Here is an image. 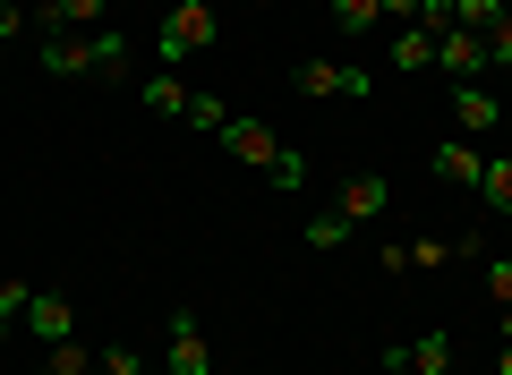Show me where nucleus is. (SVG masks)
Returning a JSON list of instances; mask_svg holds the SVG:
<instances>
[{
    "label": "nucleus",
    "instance_id": "f257e3e1",
    "mask_svg": "<svg viewBox=\"0 0 512 375\" xmlns=\"http://www.w3.org/2000/svg\"><path fill=\"white\" fill-rule=\"evenodd\" d=\"M35 60H43L52 77H128V35H120V26H94V35H69V26H52Z\"/></svg>",
    "mask_w": 512,
    "mask_h": 375
},
{
    "label": "nucleus",
    "instance_id": "f03ea898",
    "mask_svg": "<svg viewBox=\"0 0 512 375\" xmlns=\"http://www.w3.org/2000/svg\"><path fill=\"white\" fill-rule=\"evenodd\" d=\"M214 35H222L214 9H205V0H180V9H163V26H154V60H163V69H180V60L205 52Z\"/></svg>",
    "mask_w": 512,
    "mask_h": 375
},
{
    "label": "nucleus",
    "instance_id": "7ed1b4c3",
    "mask_svg": "<svg viewBox=\"0 0 512 375\" xmlns=\"http://www.w3.org/2000/svg\"><path fill=\"white\" fill-rule=\"evenodd\" d=\"M299 94H308V103H367V94H376V69H359V60H308V69H299Z\"/></svg>",
    "mask_w": 512,
    "mask_h": 375
},
{
    "label": "nucleus",
    "instance_id": "20e7f679",
    "mask_svg": "<svg viewBox=\"0 0 512 375\" xmlns=\"http://www.w3.org/2000/svg\"><path fill=\"white\" fill-rule=\"evenodd\" d=\"M163 375H214V350H205V333H197L188 307L163 324Z\"/></svg>",
    "mask_w": 512,
    "mask_h": 375
},
{
    "label": "nucleus",
    "instance_id": "39448f33",
    "mask_svg": "<svg viewBox=\"0 0 512 375\" xmlns=\"http://www.w3.org/2000/svg\"><path fill=\"white\" fill-rule=\"evenodd\" d=\"M436 69L453 77V86H478V77H487V35H470V26H444V35H436Z\"/></svg>",
    "mask_w": 512,
    "mask_h": 375
},
{
    "label": "nucleus",
    "instance_id": "423d86ee",
    "mask_svg": "<svg viewBox=\"0 0 512 375\" xmlns=\"http://www.w3.org/2000/svg\"><path fill=\"white\" fill-rule=\"evenodd\" d=\"M384 367H410V375H453V333H436V324H427L419 341H393V350H384Z\"/></svg>",
    "mask_w": 512,
    "mask_h": 375
},
{
    "label": "nucleus",
    "instance_id": "0eeeda50",
    "mask_svg": "<svg viewBox=\"0 0 512 375\" xmlns=\"http://www.w3.org/2000/svg\"><path fill=\"white\" fill-rule=\"evenodd\" d=\"M222 145H231L248 171H274V162H282V137H274L265 120H231V128H222Z\"/></svg>",
    "mask_w": 512,
    "mask_h": 375
},
{
    "label": "nucleus",
    "instance_id": "6e6552de",
    "mask_svg": "<svg viewBox=\"0 0 512 375\" xmlns=\"http://www.w3.org/2000/svg\"><path fill=\"white\" fill-rule=\"evenodd\" d=\"M26 333H43V350H52V341L77 333V307L60 299V290H35V299H26Z\"/></svg>",
    "mask_w": 512,
    "mask_h": 375
},
{
    "label": "nucleus",
    "instance_id": "1a4fd4ad",
    "mask_svg": "<svg viewBox=\"0 0 512 375\" xmlns=\"http://www.w3.org/2000/svg\"><path fill=\"white\" fill-rule=\"evenodd\" d=\"M453 265V239H410V248H384V273H444Z\"/></svg>",
    "mask_w": 512,
    "mask_h": 375
},
{
    "label": "nucleus",
    "instance_id": "9d476101",
    "mask_svg": "<svg viewBox=\"0 0 512 375\" xmlns=\"http://www.w3.org/2000/svg\"><path fill=\"white\" fill-rule=\"evenodd\" d=\"M453 120H461V137H478V128H504V103L487 86H453Z\"/></svg>",
    "mask_w": 512,
    "mask_h": 375
},
{
    "label": "nucleus",
    "instance_id": "9b49d317",
    "mask_svg": "<svg viewBox=\"0 0 512 375\" xmlns=\"http://www.w3.org/2000/svg\"><path fill=\"white\" fill-rule=\"evenodd\" d=\"M384 197H393V188H384L376 171H359V179H342V205H333V214H350V222H376V214H384Z\"/></svg>",
    "mask_w": 512,
    "mask_h": 375
},
{
    "label": "nucleus",
    "instance_id": "f8f14e48",
    "mask_svg": "<svg viewBox=\"0 0 512 375\" xmlns=\"http://www.w3.org/2000/svg\"><path fill=\"white\" fill-rule=\"evenodd\" d=\"M188 94H197V86H180V77H171V69L137 77V103H146V111H171V120H188Z\"/></svg>",
    "mask_w": 512,
    "mask_h": 375
},
{
    "label": "nucleus",
    "instance_id": "ddd939ff",
    "mask_svg": "<svg viewBox=\"0 0 512 375\" xmlns=\"http://www.w3.org/2000/svg\"><path fill=\"white\" fill-rule=\"evenodd\" d=\"M478 171H487V154H478L470 137H453V145H436V179H453V188H478Z\"/></svg>",
    "mask_w": 512,
    "mask_h": 375
},
{
    "label": "nucleus",
    "instance_id": "4468645a",
    "mask_svg": "<svg viewBox=\"0 0 512 375\" xmlns=\"http://www.w3.org/2000/svg\"><path fill=\"white\" fill-rule=\"evenodd\" d=\"M384 0H333V35H376Z\"/></svg>",
    "mask_w": 512,
    "mask_h": 375
},
{
    "label": "nucleus",
    "instance_id": "2eb2a0df",
    "mask_svg": "<svg viewBox=\"0 0 512 375\" xmlns=\"http://www.w3.org/2000/svg\"><path fill=\"white\" fill-rule=\"evenodd\" d=\"M103 18H111V0H60L52 9V26H69V35H94ZM52 26H43V35H52Z\"/></svg>",
    "mask_w": 512,
    "mask_h": 375
},
{
    "label": "nucleus",
    "instance_id": "dca6fc26",
    "mask_svg": "<svg viewBox=\"0 0 512 375\" xmlns=\"http://www.w3.org/2000/svg\"><path fill=\"white\" fill-rule=\"evenodd\" d=\"M393 69H436V35L427 26H402L393 35Z\"/></svg>",
    "mask_w": 512,
    "mask_h": 375
},
{
    "label": "nucleus",
    "instance_id": "f3484780",
    "mask_svg": "<svg viewBox=\"0 0 512 375\" xmlns=\"http://www.w3.org/2000/svg\"><path fill=\"white\" fill-rule=\"evenodd\" d=\"M94 367H103V358H94L77 333H69V341H52V358H43V375H94Z\"/></svg>",
    "mask_w": 512,
    "mask_h": 375
},
{
    "label": "nucleus",
    "instance_id": "a211bd4d",
    "mask_svg": "<svg viewBox=\"0 0 512 375\" xmlns=\"http://www.w3.org/2000/svg\"><path fill=\"white\" fill-rule=\"evenodd\" d=\"M188 128L222 137V128H231V103H222V94H188Z\"/></svg>",
    "mask_w": 512,
    "mask_h": 375
},
{
    "label": "nucleus",
    "instance_id": "6ab92c4d",
    "mask_svg": "<svg viewBox=\"0 0 512 375\" xmlns=\"http://www.w3.org/2000/svg\"><path fill=\"white\" fill-rule=\"evenodd\" d=\"M512 0H453V26H470V35H487L495 18H504Z\"/></svg>",
    "mask_w": 512,
    "mask_h": 375
},
{
    "label": "nucleus",
    "instance_id": "aec40b11",
    "mask_svg": "<svg viewBox=\"0 0 512 375\" xmlns=\"http://www.w3.org/2000/svg\"><path fill=\"white\" fill-rule=\"evenodd\" d=\"M478 197H487L495 214H512V162H487V171H478Z\"/></svg>",
    "mask_w": 512,
    "mask_h": 375
},
{
    "label": "nucleus",
    "instance_id": "412c9836",
    "mask_svg": "<svg viewBox=\"0 0 512 375\" xmlns=\"http://www.w3.org/2000/svg\"><path fill=\"white\" fill-rule=\"evenodd\" d=\"M350 231H359L350 214H316L308 222V248H350Z\"/></svg>",
    "mask_w": 512,
    "mask_h": 375
},
{
    "label": "nucleus",
    "instance_id": "4be33fe9",
    "mask_svg": "<svg viewBox=\"0 0 512 375\" xmlns=\"http://www.w3.org/2000/svg\"><path fill=\"white\" fill-rule=\"evenodd\" d=\"M487 69H512V9L487 26Z\"/></svg>",
    "mask_w": 512,
    "mask_h": 375
},
{
    "label": "nucleus",
    "instance_id": "5701e85b",
    "mask_svg": "<svg viewBox=\"0 0 512 375\" xmlns=\"http://www.w3.org/2000/svg\"><path fill=\"white\" fill-rule=\"evenodd\" d=\"M103 375H154V367H146V350H128V341H120V350H103Z\"/></svg>",
    "mask_w": 512,
    "mask_h": 375
},
{
    "label": "nucleus",
    "instance_id": "b1692460",
    "mask_svg": "<svg viewBox=\"0 0 512 375\" xmlns=\"http://www.w3.org/2000/svg\"><path fill=\"white\" fill-rule=\"evenodd\" d=\"M487 290H495V307H512V256H487Z\"/></svg>",
    "mask_w": 512,
    "mask_h": 375
},
{
    "label": "nucleus",
    "instance_id": "393cba45",
    "mask_svg": "<svg viewBox=\"0 0 512 375\" xmlns=\"http://www.w3.org/2000/svg\"><path fill=\"white\" fill-rule=\"evenodd\" d=\"M26 299H35L26 282H0V333H9V316H26Z\"/></svg>",
    "mask_w": 512,
    "mask_h": 375
},
{
    "label": "nucleus",
    "instance_id": "a878e982",
    "mask_svg": "<svg viewBox=\"0 0 512 375\" xmlns=\"http://www.w3.org/2000/svg\"><path fill=\"white\" fill-rule=\"evenodd\" d=\"M274 179H282V188H308V154H291V145H282V162H274Z\"/></svg>",
    "mask_w": 512,
    "mask_h": 375
},
{
    "label": "nucleus",
    "instance_id": "bb28decb",
    "mask_svg": "<svg viewBox=\"0 0 512 375\" xmlns=\"http://www.w3.org/2000/svg\"><path fill=\"white\" fill-rule=\"evenodd\" d=\"M26 26H35V18H26L18 0H0V43H18V35H26Z\"/></svg>",
    "mask_w": 512,
    "mask_h": 375
},
{
    "label": "nucleus",
    "instance_id": "cd10ccee",
    "mask_svg": "<svg viewBox=\"0 0 512 375\" xmlns=\"http://www.w3.org/2000/svg\"><path fill=\"white\" fill-rule=\"evenodd\" d=\"M419 26H427V35H444V26H453V0H427V9H419Z\"/></svg>",
    "mask_w": 512,
    "mask_h": 375
},
{
    "label": "nucleus",
    "instance_id": "c85d7f7f",
    "mask_svg": "<svg viewBox=\"0 0 512 375\" xmlns=\"http://www.w3.org/2000/svg\"><path fill=\"white\" fill-rule=\"evenodd\" d=\"M18 9H26V18H35V35H43V26H52V9H60V0H18Z\"/></svg>",
    "mask_w": 512,
    "mask_h": 375
},
{
    "label": "nucleus",
    "instance_id": "c756f323",
    "mask_svg": "<svg viewBox=\"0 0 512 375\" xmlns=\"http://www.w3.org/2000/svg\"><path fill=\"white\" fill-rule=\"evenodd\" d=\"M495 341H512V307H504V316H495Z\"/></svg>",
    "mask_w": 512,
    "mask_h": 375
},
{
    "label": "nucleus",
    "instance_id": "7c9ffc66",
    "mask_svg": "<svg viewBox=\"0 0 512 375\" xmlns=\"http://www.w3.org/2000/svg\"><path fill=\"white\" fill-rule=\"evenodd\" d=\"M495 375H512V341H504V350H495Z\"/></svg>",
    "mask_w": 512,
    "mask_h": 375
},
{
    "label": "nucleus",
    "instance_id": "2f4dec72",
    "mask_svg": "<svg viewBox=\"0 0 512 375\" xmlns=\"http://www.w3.org/2000/svg\"><path fill=\"white\" fill-rule=\"evenodd\" d=\"M384 375H410V367H384Z\"/></svg>",
    "mask_w": 512,
    "mask_h": 375
},
{
    "label": "nucleus",
    "instance_id": "473e14b6",
    "mask_svg": "<svg viewBox=\"0 0 512 375\" xmlns=\"http://www.w3.org/2000/svg\"><path fill=\"white\" fill-rule=\"evenodd\" d=\"M453 375H461V367H453Z\"/></svg>",
    "mask_w": 512,
    "mask_h": 375
}]
</instances>
